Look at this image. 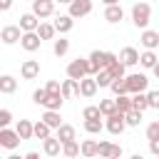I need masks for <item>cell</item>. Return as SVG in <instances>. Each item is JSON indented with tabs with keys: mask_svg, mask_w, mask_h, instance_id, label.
<instances>
[{
	"mask_svg": "<svg viewBox=\"0 0 159 159\" xmlns=\"http://www.w3.org/2000/svg\"><path fill=\"white\" fill-rule=\"evenodd\" d=\"M20 37H22V27L20 25H5L0 30V40L5 45H15V42H20Z\"/></svg>",
	"mask_w": 159,
	"mask_h": 159,
	"instance_id": "cell-7",
	"label": "cell"
},
{
	"mask_svg": "<svg viewBox=\"0 0 159 159\" xmlns=\"http://www.w3.org/2000/svg\"><path fill=\"white\" fill-rule=\"evenodd\" d=\"M62 154L65 157H77V154H82V144H77V139H70V142L62 144Z\"/></svg>",
	"mask_w": 159,
	"mask_h": 159,
	"instance_id": "cell-31",
	"label": "cell"
},
{
	"mask_svg": "<svg viewBox=\"0 0 159 159\" xmlns=\"http://www.w3.org/2000/svg\"><path fill=\"white\" fill-rule=\"evenodd\" d=\"M12 122V114H10V109H0V127H7Z\"/></svg>",
	"mask_w": 159,
	"mask_h": 159,
	"instance_id": "cell-44",
	"label": "cell"
},
{
	"mask_svg": "<svg viewBox=\"0 0 159 159\" xmlns=\"http://www.w3.org/2000/svg\"><path fill=\"white\" fill-rule=\"evenodd\" d=\"M157 62H159V57H157V52H154V50H144V52L139 55V65H142L144 70H152Z\"/></svg>",
	"mask_w": 159,
	"mask_h": 159,
	"instance_id": "cell-22",
	"label": "cell"
},
{
	"mask_svg": "<svg viewBox=\"0 0 159 159\" xmlns=\"http://www.w3.org/2000/svg\"><path fill=\"white\" fill-rule=\"evenodd\" d=\"M15 89H17V80L12 75H2L0 77V92L2 94H12Z\"/></svg>",
	"mask_w": 159,
	"mask_h": 159,
	"instance_id": "cell-23",
	"label": "cell"
},
{
	"mask_svg": "<svg viewBox=\"0 0 159 159\" xmlns=\"http://www.w3.org/2000/svg\"><path fill=\"white\" fill-rule=\"evenodd\" d=\"M149 152L159 157V137H154V139H149Z\"/></svg>",
	"mask_w": 159,
	"mask_h": 159,
	"instance_id": "cell-46",
	"label": "cell"
},
{
	"mask_svg": "<svg viewBox=\"0 0 159 159\" xmlns=\"http://www.w3.org/2000/svg\"><path fill=\"white\" fill-rule=\"evenodd\" d=\"M40 22H42V20H40L35 12H25V15H20V27H22V32H32V30H37Z\"/></svg>",
	"mask_w": 159,
	"mask_h": 159,
	"instance_id": "cell-14",
	"label": "cell"
},
{
	"mask_svg": "<svg viewBox=\"0 0 159 159\" xmlns=\"http://www.w3.org/2000/svg\"><path fill=\"white\" fill-rule=\"evenodd\" d=\"M12 7V0H0V10L5 12V10H10Z\"/></svg>",
	"mask_w": 159,
	"mask_h": 159,
	"instance_id": "cell-47",
	"label": "cell"
},
{
	"mask_svg": "<svg viewBox=\"0 0 159 159\" xmlns=\"http://www.w3.org/2000/svg\"><path fill=\"white\" fill-rule=\"evenodd\" d=\"M152 72H154V77H157V80H159V62H157V65H154V67H152Z\"/></svg>",
	"mask_w": 159,
	"mask_h": 159,
	"instance_id": "cell-49",
	"label": "cell"
},
{
	"mask_svg": "<svg viewBox=\"0 0 159 159\" xmlns=\"http://www.w3.org/2000/svg\"><path fill=\"white\" fill-rule=\"evenodd\" d=\"M62 97H65V99H70V97H80V80L67 77V80L62 82Z\"/></svg>",
	"mask_w": 159,
	"mask_h": 159,
	"instance_id": "cell-16",
	"label": "cell"
},
{
	"mask_svg": "<svg viewBox=\"0 0 159 159\" xmlns=\"http://www.w3.org/2000/svg\"><path fill=\"white\" fill-rule=\"evenodd\" d=\"M82 157H99V142L84 139L82 142Z\"/></svg>",
	"mask_w": 159,
	"mask_h": 159,
	"instance_id": "cell-27",
	"label": "cell"
},
{
	"mask_svg": "<svg viewBox=\"0 0 159 159\" xmlns=\"http://www.w3.org/2000/svg\"><path fill=\"white\" fill-rule=\"evenodd\" d=\"M20 75H22V80H35L40 75V62L37 60H25L20 65Z\"/></svg>",
	"mask_w": 159,
	"mask_h": 159,
	"instance_id": "cell-13",
	"label": "cell"
},
{
	"mask_svg": "<svg viewBox=\"0 0 159 159\" xmlns=\"http://www.w3.org/2000/svg\"><path fill=\"white\" fill-rule=\"evenodd\" d=\"M99 109H102V114H104V117H109V114L119 112V109H117V97H114V99H99Z\"/></svg>",
	"mask_w": 159,
	"mask_h": 159,
	"instance_id": "cell-36",
	"label": "cell"
},
{
	"mask_svg": "<svg viewBox=\"0 0 159 159\" xmlns=\"http://www.w3.org/2000/svg\"><path fill=\"white\" fill-rule=\"evenodd\" d=\"M52 134V127L45 122V119H40V122H35V139H47Z\"/></svg>",
	"mask_w": 159,
	"mask_h": 159,
	"instance_id": "cell-30",
	"label": "cell"
},
{
	"mask_svg": "<svg viewBox=\"0 0 159 159\" xmlns=\"http://www.w3.org/2000/svg\"><path fill=\"white\" fill-rule=\"evenodd\" d=\"M117 60V55L114 52H104V50H94L92 55H89V65H92V75H97L99 70H104V67H109L112 62Z\"/></svg>",
	"mask_w": 159,
	"mask_h": 159,
	"instance_id": "cell-1",
	"label": "cell"
},
{
	"mask_svg": "<svg viewBox=\"0 0 159 159\" xmlns=\"http://www.w3.org/2000/svg\"><path fill=\"white\" fill-rule=\"evenodd\" d=\"M25 159H40V154H37V152H27V154H25Z\"/></svg>",
	"mask_w": 159,
	"mask_h": 159,
	"instance_id": "cell-48",
	"label": "cell"
},
{
	"mask_svg": "<svg viewBox=\"0 0 159 159\" xmlns=\"http://www.w3.org/2000/svg\"><path fill=\"white\" fill-rule=\"evenodd\" d=\"M124 17V10H122V5L117 2V5H107L104 7V20L107 22H119Z\"/></svg>",
	"mask_w": 159,
	"mask_h": 159,
	"instance_id": "cell-19",
	"label": "cell"
},
{
	"mask_svg": "<svg viewBox=\"0 0 159 159\" xmlns=\"http://www.w3.org/2000/svg\"><path fill=\"white\" fill-rule=\"evenodd\" d=\"M99 157H104V159L122 157V147L114 144V142H99Z\"/></svg>",
	"mask_w": 159,
	"mask_h": 159,
	"instance_id": "cell-15",
	"label": "cell"
},
{
	"mask_svg": "<svg viewBox=\"0 0 159 159\" xmlns=\"http://www.w3.org/2000/svg\"><path fill=\"white\" fill-rule=\"evenodd\" d=\"M109 89H112V94H114V97H119V94H129V87H127V80H124V77L112 80Z\"/></svg>",
	"mask_w": 159,
	"mask_h": 159,
	"instance_id": "cell-26",
	"label": "cell"
},
{
	"mask_svg": "<svg viewBox=\"0 0 159 159\" xmlns=\"http://www.w3.org/2000/svg\"><path fill=\"white\" fill-rule=\"evenodd\" d=\"M67 7H70V15L77 20V17H84L92 12V0H72Z\"/></svg>",
	"mask_w": 159,
	"mask_h": 159,
	"instance_id": "cell-10",
	"label": "cell"
},
{
	"mask_svg": "<svg viewBox=\"0 0 159 159\" xmlns=\"http://www.w3.org/2000/svg\"><path fill=\"white\" fill-rule=\"evenodd\" d=\"M97 89H99V84H97L94 75H87V77L80 80V97H94Z\"/></svg>",
	"mask_w": 159,
	"mask_h": 159,
	"instance_id": "cell-11",
	"label": "cell"
},
{
	"mask_svg": "<svg viewBox=\"0 0 159 159\" xmlns=\"http://www.w3.org/2000/svg\"><path fill=\"white\" fill-rule=\"evenodd\" d=\"M45 87H47V92H62V84H60L57 80H50Z\"/></svg>",
	"mask_w": 159,
	"mask_h": 159,
	"instance_id": "cell-45",
	"label": "cell"
},
{
	"mask_svg": "<svg viewBox=\"0 0 159 159\" xmlns=\"http://www.w3.org/2000/svg\"><path fill=\"white\" fill-rule=\"evenodd\" d=\"M117 109H119V112H124V114H127V112H132V109H134L132 94H119V97H117Z\"/></svg>",
	"mask_w": 159,
	"mask_h": 159,
	"instance_id": "cell-34",
	"label": "cell"
},
{
	"mask_svg": "<svg viewBox=\"0 0 159 159\" xmlns=\"http://www.w3.org/2000/svg\"><path fill=\"white\" fill-rule=\"evenodd\" d=\"M107 122H104V129L109 132V134H122L124 132V127H127V114L124 112H114V114H109V117H104Z\"/></svg>",
	"mask_w": 159,
	"mask_h": 159,
	"instance_id": "cell-4",
	"label": "cell"
},
{
	"mask_svg": "<svg viewBox=\"0 0 159 159\" xmlns=\"http://www.w3.org/2000/svg\"><path fill=\"white\" fill-rule=\"evenodd\" d=\"M102 2H104V5H117L119 0H102Z\"/></svg>",
	"mask_w": 159,
	"mask_h": 159,
	"instance_id": "cell-50",
	"label": "cell"
},
{
	"mask_svg": "<svg viewBox=\"0 0 159 159\" xmlns=\"http://www.w3.org/2000/svg\"><path fill=\"white\" fill-rule=\"evenodd\" d=\"M55 32H57L55 22H40V27H37V35H40L42 40H52V37H55Z\"/></svg>",
	"mask_w": 159,
	"mask_h": 159,
	"instance_id": "cell-28",
	"label": "cell"
},
{
	"mask_svg": "<svg viewBox=\"0 0 159 159\" xmlns=\"http://www.w3.org/2000/svg\"><path fill=\"white\" fill-rule=\"evenodd\" d=\"M102 129H104L102 117H97V119H84V132H89V134H99Z\"/></svg>",
	"mask_w": 159,
	"mask_h": 159,
	"instance_id": "cell-35",
	"label": "cell"
},
{
	"mask_svg": "<svg viewBox=\"0 0 159 159\" xmlns=\"http://www.w3.org/2000/svg\"><path fill=\"white\" fill-rule=\"evenodd\" d=\"M107 70L112 72V77H114V80H117V77H127V65H124L119 57H117V60H114V62H112Z\"/></svg>",
	"mask_w": 159,
	"mask_h": 159,
	"instance_id": "cell-32",
	"label": "cell"
},
{
	"mask_svg": "<svg viewBox=\"0 0 159 159\" xmlns=\"http://www.w3.org/2000/svg\"><path fill=\"white\" fill-rule=\"evenodd\" d=\"M124 80H127L129 94H134V92H144V89H147V84H149V77H147L144 72H134V75H127Z\"/></svg>",
	"mask_w": 159,
	"mask_h": 159,
	"instance_id": "cell-5",
	"label": "cell"
},
{
	"mask_svg": "<svg viewBox=\"0 0 159 159\" xmlns=\"http://www.w3.org/2000/svg\"><path fill=\"white\" fill-rule=\"evenodd\" d=\"M62 102H65L62 92H50V97H47V102H45V109H60Z\"/></svg>",
	"mask_w": 159,
	"mask_h": 159,
	"instance_id": "cell-33",
	"label": "cell"
},
{
	"mask_svg": "<svg viewBox=\"0 0 159 159\" xmlns=\"http://www.w3.org/2000/svg\"><path fill=\"white\" fill-rule=\"evenodd\" d=\"M40 119H45L52 129H57L60 124H62V117H60V109H45V114L40 117Z\"/></svg>",
	"mask_w": 159,
	"mask_h": 159,
	"instance_id": "cell-25",
	"label": "cell"
},
{
	"mask_svg": "<svg viewBox=\"0 0 159 159\" xmlns=\"http://www.w3.org/2000/svg\"><path fill=\"white\" fill-rule=\"evenodd\" d=\"M119 60H122L127 67H132V65H137V62H139V52H137L134 47H122V52H119Z\"/></svg>",
	"mask_w": 159,
	"mask_h": 159,
	"instance_id": "cell-21",
	"label": "cell"
},
{
	"mask_svg": "<svg viewBox=\"0 0 159 159\" xmlns=\"http://www.w3.org/2000/svg\"><path fill=\"white\" fill-rule=\"evenodd\" d=\"M82 117H84V119H97V117H104V114H102L99 104H89V107L82 109Z\"/></svg>",
	"mask_w": 159,
	"mask_h": 159,
	"instance_id": "cell-39",
	"label": "cell"
},
{
	"mask_svg": "<svg viewBox=\"0 0 159 159\" xmlns=\"http://www.w3.org/2000/svg\"><path fill=\"white\" fill-rule=\"evenodd\" d=\"M94 80H97V84H99V87H109L114 77H112V72H109V70L104 67V70H99V72L94 75Z\"/></svg>",
	"mask_w": 159,
	"mask_h": 159,
	"instance_id": "cell-38",
	"label": "cell"
},
{
	"mask_svg": "<svg viewBox=\"0 0 159 159\" xmlns=\"http://www.w3.org/2000/svg\"><path fill=\"white\" fill-rule=\"evenodd\" d=\"M52 52H55L57 57H62V55H67V52H70V40H65V37H60V40H55V45H52Z\"/></svg>",
	"mask_w": 159,
	"mask_h": 159,
	"instance_id": "cell-37",
	"label": "cell"
},
{
	"mask_svg": "<svg viewBox=\"0 0 159 159\" xmlns=\"http://www.w3.org/2000/svg\"><path fill=\"white\" fill-rule=\"evenodd\" d=\"M147 97H149V107H152V109H159V89L147 92Z\"/></svg>",
	"mask_w": 159,
	"mask_h": 159,
	"instance_id": "cell-43",
	"label": "cell"
},
{
	"mask_svg": "<svg viewBox=\"0 0 159 159\" xmlns=\"http://www.w3.org/2000/svg\"><path fill=\"white\" fill-rule=\"evenodd\" d=\"M42 149H45V154L47 157H57L60 152H62V142L57 139V137H47V139H42Z\"/></svg>",
	"mask_w": 159,
	"mask_h": 159,
	"instance_id": "cell-17",
	"label": "cell"
},
{
	"mask_svg": "<svg viewBox=\"0 0 159 159\" xmlns=\"http://www.w3.org/2000/svg\"><path fill=\"white\" fill-rule=\"evenodd\" d=\"M149 20H152V7H149V2H134V7H132V22L144 30V27L149 25Z\"/></svg>",
	"mask_w": 159,
	"mask_h": 159,
	"instance_id": "cell-2",
	"label": "cell"
},
{
	"mask_svg": "<svg viewBox=\"0 0 159 159\" xmlns=\"http://www.w3.org/2000/svg\"><path fill=\"white\" fill-rule=\"evenodd\" d=\"M55 137H57L62 144H65V142H70V139H77V137H75V127H72V124H60V127H57V132H55Z\"/></svg>",
	"mask_w": 159,
	"mask_h": 159,
	"instance_id": "cell-24",
	"label": "cell"
},
{
	"mask_svg": "<svg viewBox=\"0 0 159 159\" xmlns=\"http://www.w3.org/2000/svg\"><path fill=\"white\" fill-rule=\"evenodd\" d=\"M47 97H50L47 87H40V89H35V92H32V102H35V104H42V107H45Z\"/></svg>",
	"mask_w": 159,
	"mask_h": 159,
	"instance_id": "cell-40",
	"label": "cell"
},
{
	"mask_svg": "<svg viewBox=\"0 0 159 159\" xmlns=\"http://www.w3.org/2000/svg\"><path fill=\"white\" fill-rule=\"evenodd\" d=\"M154 137H159V119L147 127V139H154Z\"/></svg>",
	"mask_w": 159,
	"mask_h": 159,
	"instance_id": "cell-42",
	"label": "cell"
},
{
	"mask_svg": "<svg viewBox=\"0 0 159 159\" xmlns=\"http://www.w3.org/2000/svg\"><path fill=\"white\" fill-rule=\"evenodd\" d=\"M142 114H144V112H139V109H132V112H127V127H139V122H142Z\"/></svg>",
	"mask_w": 159,
	"mask_h": 159,
	"instance_id": "cell-41",
	"label": "cell"
},
{
	"mask_svg": "<svg viewBox=\"0 0 159 159\" xmlns=\"http://www.w3.org/2000/svg\"><path fill=\"white\" fill-rule=\"evenodd\" d=\"M87 75H92V65H89V57H87V60L77 57V60H72V62L67 65V77L82 80V77H87Z\"/></svg>",
	"mask_w": 159,
	"mask_h": 159,
	"instance_id": "cell-3",
	"label": "cell"
},
{
	"mask_svg": "<svg viewBox=\"0 0 159 159\" xmlns=\"http://www.w3.org/2000/svg\"><path fill=\"white\" fill-rule=\"evenodd\" d=\"M40 45H42V37L37 35V30H32V32H22V37H20V47H22V50L35 52V50H40Z\"/></svg>",
	"mask_w": 159,
	"mask_h": 159,
	"instance_id": "cell-8",
	"label": "cell"
},
{
	"mask_svg": "<svg viewBox=\"0 0 159 159\" xmlns=\"http://www.w3.org/2000/svg\"><path fill=\"white\" fill-rule=\"evenodd\" d=\"M139 42L144 45V50H157V47H159V32H157V30L144 27V30H142V35H139Z\"/></svg>",
	"mask_w": 159,
	"mask_h": 159,
	"instance_id": "cell-12",
	"label": "cell"
},
{
	"mask_svg": "<svg viewBox=\"0 0 159 159\" xmlns=\"http://www.w3.org/2000/svg\"><path fill=\"white\" fill-rule=\"evenodd\" d=\"M55 27H57V32L60 35H65V32H70L72 27H75V17L67 12V15H57L55 17Z\"/></svg>",
	"mask_w": 159,
	"mask_h": 159,
	"instance_id": "cell-18",
	"label": "cell"
},
{
	"mask_svg": "<svg viewBox=\"0 0 159 159\" xmlns=\"http://www.w3.org/2000/svg\"><path fill=\"white\" fill-rule=\"evenodd\" d=\"M20 142H22V137L17 134V129L0 127V147H5V149H15Z\"/></svg>",
	"mask_w": 159,
	"mask_h": 159,
	"instance_id": "cell-6",
	"label": "cell"
},
{
	"mask_svg": "<svg viewBox=\"0 0 159 159\" xmlns=\"http://www.w3.org/2000/svg\"><path fill=\"white\" fill-rule=\"evenodd\" d=\"M57 2H60V5H70L72 0H57Z\"/></svg>",
	"mask_w": 159,
	"mask_h": 159,
	"instance_id": "cell-51",
	"label": "cell"
},
{
	"mask_svg": "<svg viewBox=\"0 0 159 159\" xmlns=\"http://www.w3.org/2000/svg\"><path fill=\"white\" fill-rule=\"evenodd\" d=\"M132 102H134V109H139V112L149 109V97H147V92H134V94H132Z\"/></svg>",
	"mask_w": 159,
	"mask_h": 159,
	"instance_id": "cell-29",
	"label": "cell"
},
{
	"mask_svg": "<svg viewBox=\"0 0 159 159\" xmlns=\"http://www.w3.org/2000/svg\"><path fill=\"white\" fill-rule=\"evenodd\" d=\"M32 12H35L40 20L55 15V0H32Z\"/></svg>",
	"mask_w": 159,
	"mask_h": 159,
	"instance_id": "cell-9",
	"label": "cell"
},
{
	"mask_svg": "<svg viewBox=\"0 0 159 159\" xmlns=\"http://www.w3.org/2000/svg\"><path fill=\"white\" fill-rule=\"evenodd\" d=\"M15 129H17V134H20L22 139H32V137H35V124H32L30 119H20V122L15 124Z\"/></svg>",
	"mask_w": 159,
	"mask_h": 159,
	"instance_id": "cell-20",
	"label": "cell"
}]
</instances>
